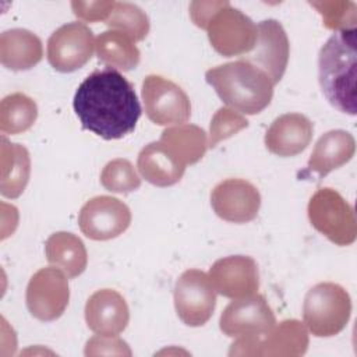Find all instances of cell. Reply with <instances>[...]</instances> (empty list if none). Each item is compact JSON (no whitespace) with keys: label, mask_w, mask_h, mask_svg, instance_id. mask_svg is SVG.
Listing matches in <instances>:
<instances>
[{"label":"cell","mask_w":357,"mask_h":357,"mask_svg":"<svg viewBox=\"0 0 357 357\" xmlns=\"http://www.w3.org/2000/svg\"><path fill=\"white\" fill-rule=\"evenodd\" d=\"M73 106L82 128L103 139L131 134L142 113L132 85L113 68L88 75L77 88Z\"/></svg>","instance_id":"6da1fadb"},{"label":"cell","mask_w":357,"mask_h":357,"mask_svg":"<svg viewBox=\"0 0 357 357\" xmlns=\"http://www.w3.org/2000/svg\"><path fill=\"white\" fill-rule=\"evenodd\" d=\"M356 29L335 32L318 54V81L326 100L339 112L354 116L357 112Z\"/></svg>","instance_id":"7a4b0ae2"},{"label":"cell","mask_w":357,"mask_h":357,"mask_svg":"<svg viewBox=\"0 0 357 357\" xmlns=\"http://www.w3.org/2000/svg\"><path fill=\"white\" fill-rule=\"evenodd\" d=\"M205 79L223 103L244 114L261 113L273 96L275 84L268 74L244 59L208 70Z\"/></svg>","instance_id":"3957f363"},{"label":"cell","mask_w":357,"mask_h":357,"mask_svg":"<svg viewBox=\"0 0 357 357\" xmlns=\"http://www.w3.org/2000/svg\"><path fill=\"white\" fill-rule=\"evenodd\" d=\"M350 314V296L337 283H318L304 297L303 319L314 336L329 337L340 333L346 328Z\"/></svg>","instance_id":"277c9868"},{"label":"cell","mask_w":357,"mask_h":357,"mask_svg":"<svg viewBox=\"0 0 357 357\" xmlns=\"http://www.w3.org/2000/svg\"><path fill=\"white\" fill-rule=\"evenodd\" d=\"M307 213L315 230L336 245H350L357 237L353 206L333 188L324 187L310 198Z\"/></svg>","instance_id":"5b68a950"},{"label":"cell","mask_w":357,"mask_h":357,"mask_svg":"<svg viewBox=\"0 0 357 357\" xmlns=\"http://www.w3.org/2000/svg\"><path fill=\"white\" fill-rule=\"evenodd\" d=\"M205 31L212 47L225 57L245 56L257 42V25L227 1L209 20Z\"/></svg>","instance_id":"8992f818"},{"label":"cell","mask_w":357,"mask_h":357,"mask_svg":"<svg viewBox=\"0 0 357 357\" xmlns=\"http://www.w3.org/2000/svg\"><path fill=\"white\" fill-rule=\"evenodd\" d=\"M142 100L148 119L158 126L184 124L191 116L187 93L162 75H146L142 81Z\"/></svg>","instance_id":"52a82bcc"},{"label":"cell","mask_w":357,"mask_h":357,"mask_svg":"<svg viewBox=\"0 0 357 357\" xmlns=\"http://www.w3.org/2000/svg\"><path fill=\"white\" fill-rule=\"evenodd\" d=\"M68 280L61 269L47 266L31 276L25 301L28 311L36 319L50 322L60 318L68 305Z\"/></svg>","instance_id":"ba28073f"},{"label":"cell","mask_w":357,"mask_h":357,"mask_svg":"<svg viewBox=\"0 0 357 357\" xmlns=\"http://www.w3.org/2000/svg\"><path fill=\"white\" fill-rule=\"evenodd\" d=\"M216 307V291L209 276L198 269L180 275L174 286V308L187 326L205 325Z\"/></svg>","instance_id":"9c48e42d"},{"label":"cell","mask_w":357,"mask_h":357,"mask_svg":"<svg viewBox=\"0 0 357 357\" xmlns=\"http://www.w3.org/2000/svg\"><path fill=\"white\" fill-rule=\"evenodd\" d=\"M95 39L84 22H68L56 29L47 39V61L60 73H73L92 57Z\"/></svg>","instance_id":"30bf717a"},{"label":"cell","mask_w":357,"mask_h":357,"mask_svg":"<svg viewBox=\"0 0 357 357\" xmlns=\"http://www.w3.org/2000/svg\"><path fill=\"white\" fill-rule=\"evenodd\" d=\"M131 223L130 208L119 198L93 197L84 204L78 215L81 231L91 240L105 241L123 234Z\"/></svg>","instance_id":"8fae6325"},{"label":"cell","mask_w":357,"mask_h":357,"mask_svg":"<svg viewBox=\"0 0 357 357\" xmlns=\"http://www.w3.org/2000/svg\"><path fill=\"white\" fill-rule=\"evenodd\" d=\"M276 325L275 314L262 294L233 300L222 312L220 331L229 337L264 336Z\"/></svg>","instance_id":"7c38bea8"},{"label":"cell","mask_w":357,"mask_h":357,"mask_svg":"<svg viewBox=\"0 0 357 357\" xmlns=\"http://www.w3.org/2000/svg\"><path fill=\"white\" fill-rule=\"evenodd\" d=\"M208 276L215 291L231 300L250 297L259 287L257 262L247 255H230L218 259L211 266Z\"/></svg>","instance_id":"4fadbf2b"},{"label":"cell","mask_w":357,"mask_h":357,"mask_svg":"<svg viewBox=\"0 0 357 357\" xmlns=\"http://www.w3.org/2000/svg\"><path fill=\"white\" fill-rule=\"evenodd\" d=\"M211 205L220 219L231 223H247L257 218L261 195L250 181L227 178L212 190Z\"/></svg>","instance_id":"5bb4252c"},{"label":"cell","mask_w":357,"mask_h":357,"mask_svg":"<svg viewBox=\"0 0 357 357\" xmlns=\"http://www.w3.org/2000/svg\"><path fill=\"white\" fill-rule=\"evenodd\" d=\"M257 42L254 49L243 56L244 60L261 68L273 84H278L287 67L290 45L282 24L276 20H265L257 25Z\"/></svg>","instance_id":"9a60e30c"},{"label":"cell","mask_w":357,"mask_h":357,"mask_svg":"<svg viewBox=\"0 0 357 357\" xmlns=\"http://www.w3.org/2000/svg\"><path fill=\"white\" fill-rule=\"evenodd\" d=\"M85 321L88 328L96 335L117 336L128 325V305L116 290L100 289L85 304Z\"/></svg>","instance_id":"2e32d148"},{"label":"cell","mask_w":357,"mask_h":357,"mask_svg":"<svg viewBox=\"0 0 357 357\" xmlns=\"http://www.w3.org/2000/svg\"><path fill=\"white\" fill-rule=\"evenodd\" d=\"M312 121L300 113H286L273 120L265 134L266 149L278 156L289 158L301 153L311 142Z\"/></svg>","instance_id":"e0dca14e"},{"label":"cell","mask_w":357,"mask_h":357,"mask_svg":"<svg viewBox=\"0 0 357 357\" xmlns=\"http://www.w3.org/2000/svg\"><path fill=\"white\" fill-rule=\"evenodd\" d=\"M308 347V332L297 319H284L268 333L257 337L255 354L268 357L303 356Z\"/></svg>","instance_id":"ac0fdd59"},{"label":"cell","mask_w":357,"mask_h":357,"mask_svg":"<svg viewBox=\"0 0 357 357\" xmlns=\"http://www.w3.org/2000/svg\"><path fill=\"white\" fill-rule=\"evenodd\" d=\"M356 152L354 137L344 130H331L319 137L308 159V170L319 177L347 163Z\"/></svg>","instance_id":"d6986e66"},{"label":"cell","mask_w":357,"mask_h":357,"mask_svg":"<svg viewBox=\"0 0 357 357\" xmlns=\"http://www.w3.org/2000/svg\"><path fill=\"white\" fill-rule=\"evenodd\" d=\"M43 57L42 40L31 31L13 28L0 35V61L14 71L29 70Z\"/></svg>","instance_id":"ffe728a7"},{"label":"cell","mask_w":357,"mask_h":357,"mask_svg":"<svg viewBox=\"0 0 357 357\" xmlns=\"http://www.w3.org/2000/svg\"><path fill=\"white\" fill-rule=\"evenodd\" d=\"M141 176L156 187H169L178 183L184 174L183 166L159 141L141 149L137 159Z\"/></svg>","instance_id":"44dd1931"},{"label":"cell","mask_w":357,"mask_h":357,"mask_svg":"<svg viewBox=\"0 0 357 357\" xmlns=\"http://www.w3.org/2000/svg\"><path fill=\"white\" fill-rule=\"evenodd\" d=\"M47 262L61 269L67 278L79 276L88 264V254L82 240L68 231H56L45 243Z\"/></svg>","instance_id":"7402d4cb"},{"label":"cell","mask_w":357,"mask_h":357,"mask_svg":"<svg viewBox=\"0 0 357 357\" xmlns=\"http://www.w3.org/2000/svg\"><path fill=\"white\" fill-rule=\"evenodd\" d=\"M31 158L25 146L1 138V183L0 191L6 198H18L29 180Z\"/></svg>","instance_id":"603a6c76"},{"label":"cell","mask_w":357,"mask_h":357,"mask_svg":"<svg viewBox=\"0 0 357 357\" xmlns=\"http://www.w3.org/2000/svg\"><path fill=\"white\" fill-rule=\"evenodd\" d=\"M159 142L183 165H194L208 149L206 132L194 124H178L163 130Z\"/></svg>","instance_id":"cb8c5ba5"},{"label":"cell","mask_w":357,"mask_h":357,"mask_svg":"<svg viewBox=\"0 0 357 357\" xmlns=\"http://www.w3.org/2000/svg\"><path fill=\"white\" fill-rule=\"evenodd\" d=\"M98 60L113 70L130 71L139 63V50L135 42L126 33L109 29L102 32L95 40Z\"/></svg>","instance_id":"d4e9b609"},{"label":"cell","mask_w":357,"mask_h":357,"mask_svg":"<svg viewBox=\"0 0 357 357\" xmlns=\"http://www.w3.org/2000/svg\"><path fill=\"white\" fill-rule=\"evenodd\" d=\"M38 117L35 100L25 93L7 95L0 103V130L3 134H21L29 130Z\"/></svg>","instance_id":"484cf974"},{"label":"cell","mask_w":357,"mask_h":357,"mask_svg":"<svg viewBox=\"0 0 357 357\" xmlns=\"http://www.w3.org/2000/svg\"><path fill=\"white\" fill-rule=\"evenodd\" d=\"M105 24L110 29H116L128 35L134 42L142 40L149 32L148 15L138 6L126 1H116L114 8Z\"/></svg>","instance_id":"4316f807"},{"label":"cell","mask_w":357,"mask_h":357,"mask_svg":"<svg viewBox=\"0 0 357 357\" xmlns=\"http://www.w3.org/2000/svg\"><path fill=\"white\" fill-rule=\"evenodd\" d=\"M100 183L110 192L128 194L139 188L141 178L130 160L117 158L103 167L100 173Z\"/></svg>","instance_id":"83f0119b"},{"label":"cell","mask_w":357,"mask_h":357,"mask_svg":"<svg viewBox=\"0 0 357 357\" xmlns=\"http://www.w3.org/2000/svg\"><path fill=\"white\" fill-rule=\"evenodd\" d=\"M310 4L317 8V11L322 15L324 25L329 29L344 31V29H356L357 22V6L353 1H310Z\"/></svg>","instance_id":"f1b7e54d"},{"label":"cell","mask_w":357,"mask_h":357,"mask_svg":"<svg viewBox=\"0 0 357 357\" xmlns=\"http://www.w3.org/2000/svg\"><path fill=\"white\" fill-rule=\"evenodd\" d=\"M247 126L248 121L243 114L230 107H220L211 120L208 146H216L220 141L230 138Z\"/></svg>","instance_id":"f546056e"},{"label":"cell","mask_w":357,"mask_h":357,"mask_svg":"<svg viewBox=\"0 0 357 357\" xmlns=\"http://www.w3.org/2000/svg\"><path fill=\"white\" fill-rule=\"evenodd\" d=\"M131 356L128 344L117 336L96 335L86 342L85 356Z\"/></svg>","instance_id":"4dcf8cb0"},{"label":"cell","mask_w":357,"mask_h":357,"mask_svg":"<svg viewBox=\"0 0 357 357\" xmlns=\"http://www.w3.org/2000/svg\"><path fill=\"white\" fill-rule=\"evenodd\" d=\"M116 1H71L73 13L85 22L106 21L114 8Z\"/></svg>","instance_id":"1f68e13d"},{"label":"cell","mask_w":357,"mask_h":357,"mask_svg":"<svg viewBox=\"0 0 357 357\" xmlns=\"http://www.w3.org/2000/svg\"><path fill=\"white\" fill-rule=\"evenodd\" d=\"M227 1H192L190 4V15L192 22L201 28L205 29L212 15L222 8Z\"/></svg>","instance_id":"d6a6232c"}]
</instances>
